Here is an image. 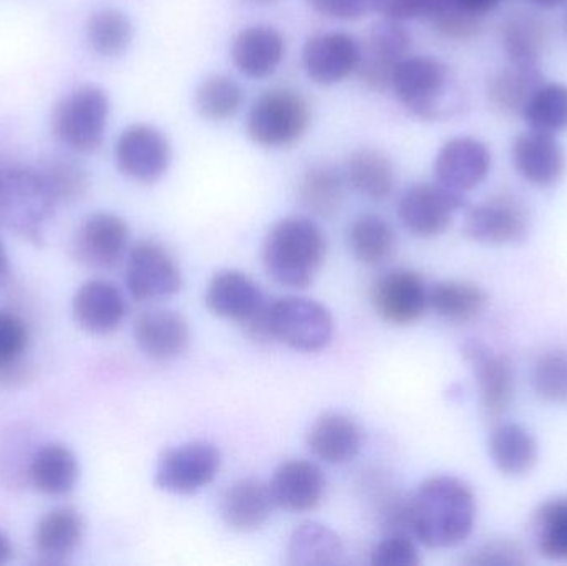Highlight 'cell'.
Returning <instances> with one entry per match:
<instances>
[{"mask_svg": "<svg viewBox=\"0 0 567 566\" xmlns=\"http://www.w3.org/2000/svg\"><path fill=\"white\" fill-rule=\"evenodd\" d=\"M410 532L429 548H453L472 535L476 498L465 481L436 475L409 495Z\"/></svg>", "mask_w": 567, "mask_h": 566, "instance_id": "1", "label": "cell"}, {"mask_svg": "<svg viewBox=\"0 0 567 566\" xmlns=\"http://www.w3.org/2000/svg\"><path fill=\"white\" fill-rule=\"evenodd\" d=\"M326 253L327 239L320 226L307 216H289L269 229L262 265L279 285L306 289L319 275Z\"/></svg>", "mask_w": 567, "mask_h": 566, "instance_id": "2", "label": "cell"}, {"mask_svg": "<svg viewBox=\"0 0 567 566\" xmlns=\"http://www.w3.org/2000/svg\"><path fill=\"white\" fill-rule=\"evenodd\" d=\"M390 90L406 112L425 122L452 119L465 106L452 70L432 55L405 56L393 72Z\"/></svg>", "mask_w": 567, "mask_h": 566, "instance_id": "3", "label": "cell"}, {"mask_svg": "<svg viewBox=\"0 0 567 566\" xmlns=\"http://www.w3.org/2000/svg\"><path fill=\"white\" fill-rule=\"evenodd\" d=\"M56 208L37 166L0 159V228L42 245Z\"/></svg>", "mask_w": 567, "mask_h": 566, "instance_id": "4", "label": "cell"}, {"mask_svg": "<svg viewBox=\"0 0 567 566\" xmlns=\"http://www.w3.org/2000/svg\"><path fill=\"white\" fill-rule=\"evenodd\" d=\"M312 122V110L302 93L292 89H271L252 103L246 132L256 145L286 148L299 142Z\"/></svg>", "mask_w": 567, "mask_h": 566, "instance_id": "5", "label": "cell"}, {"mask_svg": "<svg viewBox=\"0 0 567 566\" xmlns=\"http://www.w3.org/2000/svg\"><path fill=\"white\" fill-rule=\"evenodd\" d=\"M109 116L110 99L105 90L95 85L80 86L60 100L53 110V135L75 152H96L105 138Z\"/></svg>", "mask_w": 567, "mask_h": 566, "instance_id": "6", "label": "cell"}, {"mask_svg": "<svg viewBox=\"0 0 567 566\" xmlns=\"http://www.w3.org/2000/svg\"><path fill=\"white\" fill-rule=\"evenodd\" d=\"M266 315L271 341L293 351L319 352L332 341V315L313 299L286 296L268 302Z\"/></svg>", "mask_w": 567, "mask_h": 566, "instance_id": "7", "label": "cell"}, {"mask_svg": "<svg viewBox=\"0 0 567 566\" xmlns=\"http://www.w3.org/2000/svg\"><path fill=\"white\" fill-rule=\"evenodd\" d=\"M221 464V452L212 442H186L163 452L155 469V485L168 494H196L215 482Z\"/></svg>", "mask_w": 567, "mask_h": 566, "instance_id": "8", "label": "cell"}, {"mask_svg": "<svg viewBox=\"0 0 567 566\" xmlns=\"http://www.w3.org/2000/svg\"><path fill=\"white\" fill-rule=\"evenodd\" d=\"M126 289L138 302H155L178 295L182 269L175 256L162 243L143 239L128 249Z\"/></svg>", "mask_w": 567, "mask_h": 566, "instance_id": "9", "label": "cell"}, {"mask_svg": "<svg viewBox=\"0 0 567 566\" xmlns=\"http://www.w3.org/2000/svg\"><path fill=\"white\" fill-rule=\"evenodd\" d=\"M465 206V193L446 188L439 182L419 183L400 196L396 213L410 235L430 239L443 235L452 225L453 216Z\"/></svg>", "mask_w": 567, "mask_h": 566, "instance_id": "10", "label": "cell"}, {"mask_svg": "<svg viewBox=\"0 0 567 566\" xmlns=\"http://www.w3.org/2000/svg\"><path fill=\"white\" fill-rule=\"evenodd\" d=\"M115 162L126 178L142 185H153L172 166V143L156 126L136 123L123 130L116 140Z\"/></svg>", "mask_w": 567, "mask_h": 566, "instance_id": "11", "label": "cell"}, {"mask_svg": "<svg viewBox=\"0 0 567 566\" xmlns=\"http://www.w3.org/2000/svg\"><path fill=\"white\" fill-rule=\"evenodd\" d=\"M462 356L478 385L480 408L486 421H498L512 408L516 378L512 362L478 339L462 344Z\"/></svg>", "mask_w": 567, "mask_h": 566, "instance_id": "12", "label": "cell"}, {"mask_svg": "<svg viewBox=\"0 0 567 566\" xmlns=\"http://www.w3.org/2000/svg\"><path fill=\"white\" fill-rule=\"evenodd\" d=\"M412 49V35L402 22L380 19L370 27L363 43H360V62L357 75L372 92H386L392 86L396 65Z\"/></svg>", "mask_w": 567, "mask_h": 566, "instance_id": "13", "label": "cell"}, {"mask_svg": "<svg viewBox=\"0 0 567 566\" xmlns=\"http://www.w3.org/2000/svg\"><path fill=\"white\" fill-rule=\"evenodd\" d=\"M529 213L525 203L513 193H496L466 213L463 233L482 245H512L529 233Z\"/></svg>", "mask_w": 567, "mask_h": 566, "instance_id": "14", "label": "cell"}, {"mask_svg": "<svg viewBox=\"0 0 567 566\" xmlns=\"http://www.w3.org/2000/svg\"><path fill=\"white\" fill-rule=\"evenodd\" d=\"M130 228L115 213H93L80 223L70 243V255L90 269L115 268L128 255Z\"/></svg>", "mask_w": 567, "mask_h": 566, "instance_id": "15", "label": "cell"}, {"mask_svg": "<svg viewBox=\"0 0 567 566\" xmlns=\"http://www.w3.org/2000/svg\"><path fill=\"white\" fill-rule=\"evenodd\" d=\"M430 288L412 269H392L377 279L372 305L377 315L393 326L419 322L430 308Z\"/></svg>", "mask_w": 567, "mask_h": 566, "instance_id": "16", "label": "cell"}, {"mask_svg": "<svg viewBox=\"0 0 567 566\" xmlns=\"http://www.w3.org/2000/svg\"><path fill=\"white\" fill-rule=\"evenodd\" d=\"M359 62L360 42L350 33H316L303 43V70L317 85L330 86L343 82L357 72Z\"/></svg>", "mask_w": 567, "mask_h": 566, "instance_id": "17", "label": "cell"}, {"mask_svg": "<svg viewBox=\"0 0 567 566\" xmlns=\"http://www.w3.org/2000/svg\"><path fill=\"white\" fill-rule=\"evenodd\" d=\"M433 172L440 185L466 193L488 178L492 172V153L480 140L455 136L443 143L436 153Z\"/></svg>", "mask_w": 567, "mask_h": 566, "instance_id": "18", "label": "cell"}, {"mask_svg": "<svg viewBox=\"0 0 567 566\" xmlns=\"http://www.w3.org/2000/svg\"><path fill=\"white\" fill-rule=\"evenodd\" d=\"M128 302L118 286L106 279L83 282L72 298V318L82 331L109 336L122 328Z\"/></svg>", "mask_w": 567, "mask_h": 566, "instance_id": "19", "label": "cell"}, {"mask_svg": "<svg viewBox=\"0 0 567 566\" xmlns=\"http://www.w3.org/2000/svg\"><path fill=\"white\" fill-rule=\"evenodd\" d=\"M133 338L146 358L166 362L182 358L188 351L192 331L188 321L179 312L153 308L136 316Z\"/></svg>", "mask_w": 567, "mask_h": 566, "instance_id": "20", "label": "cell"}, {"mask_svg": "<svg viewBox=\"0 0 567 566\" xmlns=\"http://www.w3.org/2000/svg\"><path fill=\"white\" fill-rule=\"evenodd\" d=\"M512 162L525 182L538 188H551L566 173V153L556 135L529 132L516 136L512 146Z\"/></svg>", "mask_w": 567, "mask_h": 566, "instance_id": "21", "label": "cell"}, {"mask_svg": "<svg viewBox=\"0 0 567 566\" xmlns=\"http://www.w3.org/2000/svg\"><path fill=\"white\" fill-rule=\"evenodd\" d=\"M276 507L290 514L312 512L326 497L327 481L319 465L303 459L282 462L269 482Z\"/></svg>", "mask_w": 567, "mask_h": 566, "instance_id": "22", "label": "cell"}, {"mask_svg": "<svg viewBox=\"0 0 567 566\" xmlns=\"http://www.w3.org/2000/svg\"><path fill=\"white\" fill-rule=\"evenodd\" d=\"M306 442L313 457L326 464L343 465L359 457L363 432L349 415L327 412L310 425Z\"/></svg>", "mask_w": 567, "mask_h": 566, "instance_id": "23", "label": "cell"}, {"mask_svg": "<svg viewBox=\"0 0 567 566\" xmlns=\"http://www.w3.org/2000/svg\"><path fill=\"white\" fill-rule=\"evenodd\" d=\"M269 484L258 478H243L225 492L219 505L226 527L238 534H252L265 527L275 512Z\"/></svg>", "mask_w": 567, "mask_h": 566, "instance_id": "24", "label": "cell"}, {"mask_svg": "<svg viewBox=\"0 0 567 566\" xmlns=\"http://www.w3.org/2000/svg\"><path fill=\"white\" fill-rule=\"evenodd\" d=\"M284 56L286 39L271 25L246 27L233 40V63L249 79H268L275 75Z\"/></svg>", "mask_w": 567, "mask_h": 566, "instance_id": "25", "label": "cell"}, {"mask_svg": "<svg viewBox=\"0 0 567 566\" xmlns=\"http://www.w3.org/2000/svg\"><path fill=\"white\" fill-rule=\"evenodd\" d=\"M265 302V295L258 282L236 269L216 272L206 288V308L218 318L231 321H246Z\"/></svg>", "mask_w": 567, "mask_h": 566, "instance_id": "26", "label": "cell"}, {"mask_svg": "<svg viewBox=\"0 0 567 566\" xmlns=\"http://www.w3.org/2000/svg\"><path fill=\"white\" fill-rule=\"evenodd\" d=\"M83 524L82 515L70 507L53 508L47 512L33 531V548L40 557V564H65L66 558L75 554L82 544Z\"/></svg>", "mask_w": 567, "mask_h": 566, "instance_id": "27", "label": "cell"}, {"mask_svg": "<svg viewBox=\"0 0 567 566\" xmlns=\"http://www.w3.org/2000/svg\"><path fill=\"white\" fill-rule=\"evenodd\" d=\"M343 176L353 192L370 202H386L396 188L395 163L379 148H360L350 153Z\"/></svg>", "mask_w": 567, "mask_h": 566, "instance_id": "28", "label": "cell"}, {"mask_svg": "<svg viewBox=\"0 0 567 566\" xmlns=\"http://www.w3.org/2000/svg\"><path fill=\"white\" fill-rule=\"evenodd\" d=\"M80 464L75 452L63 444L37 449L29 469V485L49 497H63L76 487Z\"/></svg>", "mask_w": 567, "mask_h": 566, "instance_id": "29", "label": "cell"}, {"mask_svg": "<svg viewBox=\"0 0 567 566\" xmlns=\"http://www.w3.org/2000/svg\"><path fill=\"white\" fill-rule=\"evenodd\" d=\"M495 467L506 477H523L535 469L539 447L535 435L519 424H498L488 439Z\"/></svg>", "mask_w": 567, "mask_h": 566, "instance_id": "30", "label": "cell"}, {"mask_svg": "<svg viewBox=\"0 0 567 566\" xmlns=\"http://www.w3.org/2000/svg\"><path fill=\"white\" fill-rule=\"evenodd\" d=\"M346 176L329 163L307 166L297 182V202L310 215L332 218L346 198Z\"/></svg>", "mask_w": 567, "mask_h": 566, "instance_id": "31", "label": "cell"}, {"mask_svg": "<svg viewBox=\"0 0 567 566\" xmlns=\"http://www.w3.org/2000/svg\"><path fill=\"white\" fill-rule=\"evenodd\" d=\"M548 23L533 10H516L502 25L503 49L513 65L538 66L548 43Z\"/></svg>", "mask_w": 567, "mask_h": 566, "instance_id": "32", "label": "cell"}, {"mask_svg": "<svg viewBox=\"0 0 567 566\" xmlns=\"http://www.w3.org/2000/svg\"><path fill=\"white\" fill-rule=\"evenodd\" d=\"M545 83L538 66L513 65L498 70L489 76L486 96L495 112L506 116L523 115L533 93Z\"/></svg>", "mask_w": 567, "mask_h": 566, "instance_id": "33", "label": "cell"}, {"mask_svg": "<svg viewBox=\"0 0 567 566\" xmlns=\"http://www.w3.org/2000/svg\"><path fill=\"white\" fill-rule=\"evenodd\" d=\"M430 309L452 325L463 326L482 318L488 296L468 281H442L430 288Z\"/></svg>", "mask_w": 567, "mask_h": 566, "instance_id": "34", "label": "cell"}, {"mask_svg": "<svg viewBox=\"0 0 567 566\" xmlns=\"http://www.w3.org/2000/svg\"><path fill=\"white\" fill-rule=\"evenodd\" d=\"M287 557L293 566L337 565L342 562L343 544L332 528L319 522H303L290 535Z\"/></svg>", "mask_w": 567, "mask_h": 566, "instance_id": "35", "label": "cell"}, {"mask_svg": "<svg viewBox=\"0 0 567 566\" xmlns=\"http://www.w3.org/2000/svg\"><path fill=\"white\" fill-rule=\"evenodd\" d=\"M349 248L353 258L365 266H382L396 251V233L383 216L365 213L349 228Z\"/></svg>", "mask_w": 567, "mask_h": 566, "instance_id": "36", "label": "cell"}, {"mask_svg": "<svg viewBox=\"0 0 567 566\" xmlns=\"http://www.w3.org/2000/svg\"><path fill=\"white\" fill-rule=\"evenodd\" d=\"M529 535L543 557L567 562V497L539 505L529 522Z\"/></svg>", "mask_w": 567, "mask_h": 566, "instance_id": "37", "label": "cell"}, {"mask_svg": "<svg viewBox=\"0 0 567 566\" xmlns=\"http://www.w3.org/2000/svg\"><path fill=\"white\" fill-rule=\"evenodd\" d=\"M86 39L93 52L113 59L123 55L133 42V23L120 9H100L90 16Z\"/></svg>", "mask_w": 567, "mask_h": 566, "instance_id": "38", "label": "cell"}, {"mask_svg": "<svg viewBox=\"0 0 567 566\" xmlns=\"http://www.w3.org/2000/svg\"><path fill=\"white\" fill-rule=\"evenodd\" d=\"M245 103V92L228 75H209L199 83L195 93V106L203 119L221 123L235 119Z\"/></svg>", "mask_w": 567, "mask_h": 566, "instance_id": "39", "label": "cell"}, {"mask_svg": "<svg viewBox=\"0 0 567 566\" xmlns=\"http://www.w3.org/2000/svg\"><path fill=\"white\" fill-rule=\"evenodd\" d=\"M37 168L59 206L82 202L92 186L85 166L65 156H53L40 163Z\"/></svg>", "mask_w": 567, "mask_h": 566, "instance_id": "40", "label": "cell"}, {"mask_svg": "<svg viewBox=\"0 0 567 566\" xmlns=\"http://www.w3.org/2000/svg\"><path fill=\"white\" fill-rule=\"evenodd\" d=\"M523 119L529 130L558 135L567 130V85L565 83H543L528 105L523 110Z\"/></svg>", "mask_w": 567, "mask_h": 566, "instance_id": "41", "label": "cell"}, {"mask_svg": "<svg viewBox=\"0 0 567 566\" xmlns=\"http://www.w3.org/2000/svg\"><path fill=\"white\" fill-rule=\"evenodd\" d=\"M532 388L542 401L567 405V348L548 349L536 359Z\"/></svg>", "mask_w": 567, "mask_h": 566, "instance_id": "42", "label": "cell"}, {"mask_svg": "<svg viewBox=\"0 0 567 566\" xmlns=\"http://www.w3.org/2000/svg\"><path fill=\"white\" fill-rule=\"evenodd\" d=\"M30 439L23 429L12 428L0 438V482L9 488L29 485V469L35 452H29Z\"/></svg>", "mask_w": 567, "mask_h": 566, "instance_id": "43", "label": "cell"}, {"mask_svg": "<svg viewBox=\"0 0 567 566\" xmlns=\"http://www.w3.org/2000/svg\"><path fill=\"white\" fill-rule=\"evenodd\" d=\"M370 562L375 566H415L420 564L416 538L410 534H385L373 547Z\"/></svg>", "mask_w": 567, "mask_h": 566, "instance_id": "44", "label": "cell"}, {"mask_svg": "<svg viewBox=\"0 0 567 566\" xmlns=\"http://www.w3.org/2000/svg\"><path fill=\"white\" fill-rule=\"evenodd\" d=\"M468 565H525L528 564L522 545L509 538H496L476 547L466 558Z\"/></svg>", "mask_w": 567, "mask_h": 566, "instance_id": "45", "label": "cell"}, {"mask_svg": "<svg viewBox=\"0 0 567 566\" xmlns=\"http://www.w3.org/2000/svg\"><path fill=\"white\" fill-rule=\"evenodd\" d=\"M29 344V329L19 316L0 311V361L22 359Z\"/></svg>", "mask_w": 567, "mask_h": 566, "instance_id": "46", "label": "cell"}, {"mask_svg": "<svg viewBox=\"0 0 567 566\" xmlns=\"http://www.w3.org/2000/svg\"><path fill=\"white\" fill-rule=\"evenodd\" d=\"M433 0H370V10L393 22L429 19Z\"/></svg>", "mask_w": 567, "mask_h": 566, "instance_id": "47", "label": "cell"}, {"mask_svg": "<svg viewBox=\"0 0 567 566\" xmlns=\"http://www.w3.org/2000/svg\"><path fill=\"white\" fill-rule=\"evenodd\" d=\"M317 13L333 20H357L370 10V0H306Z\"/></svg>", "mask_w": 567, "mask_h": 566, "instance_id": "48", "label": "cell"}, {"mask_svg": "<svg viewBox=\"0 0 567 566\" xmlns=\"http://www.w3.org/2000/svg\"><path fill=\"white\" fill-rule=\"evenodd\" d=\"M33 366L25 358L17 361H0V388H19L32 381Z\"/></svg>", "mask_w": 567, "mask_h": 566, "instance_id": "49", "label": "cell"}, {"mask_svg": "<svg viewBox=\"0 0 567 566\" xmlns=\"http://www.w3.org/2000/svg\"><path fill=\"white\" fill-rule=\"evenodd\" d=\"M466 12L472 13L476 17H485L486 13L495 10L503 0H456Z\"/></svg>", "mask_w": 567, "mask_h": 566, "instance_id": "50", "label": "cell"}, {"mask_svg": "<svg viewBox=\"0 0 567 566\" xmlns=\"http://www.w3.org/2000/svg\"><path fill=\"white\" fill-rule=\"evenodd\" d=\"M10 275H12V268H10L9 253L0 239V288L9 282Z\"/></svg>", "mask_w": 567, "mask_h": 566, "instance_id": "51", "label": "cell"}, {"mask_svg": "<svg viewBox=\"0 0 567 566\" xmlns=\"http://www.w3.org/2000/svg\"><path fill=\"white\" fill-rule=\"evenodd\" d=\"M13 557V547L10 538L0 532V566L9 564Z\"/></svg>", "mask_w": 567, "mask_h": 566, "instance_id": "52", "label": "cell"}, {"mask_svg": "<svg viewBox=\"0 0 567 566\" xmlns=\"http://www.w3.org/2000/svg\"><path fill=\"white\" fill-rule=\"evenodd\" d=\"M533 6L539 7V9H558V7L565 6L567 0H529Z\"/></svg>", "mask_w": 567, "mask_h": 566, "instance_id": "53", "label": "cell"}, {"mask_svg": "<svg viewBox=\"0 0 567 566\" xmlns=\"http://www.w3.org/2000/svg\"><path fill=\"white\" fill-rule=\"evenodd\" d=\"M245 2L251 3V6L269 7L276 6V3L281 2V0H245Z\"/></svg>", "mask_w": 567, "mask_h": 566, "instance_id": "54", "label": "cell"}, {"mask_svg": "<svg viewBox=\"0 0 567 566\" xmlns=\"http://www.w3.org/2000/svg\"><path fill=\"white\" fill-rule=\"evenodd\" d=\"M563 29H565V33H566V37H567V9H566V12H565V17H563Z\"/></svg>", "mask_w": 567, "mask_h": 566, "instance_id": "55", "label": "cell"}]
</instances>
